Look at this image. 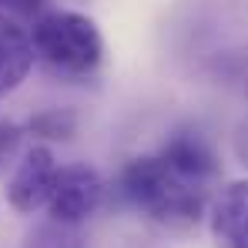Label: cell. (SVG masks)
<instances>
[{"mask_svg":"<svg viewBox=\"0 0 248 248\" xmlns=\"http://www.w3.org/2000/svg\"><path fill=\"white\" fill-rule=\"evenodd\" d=\"M118 191L138 215L161 228H195L208 208V185L181 174L174 165L155 155L131 158L118 174Z\"/></svg>","mask_w":248,"mask_h":248,"instance_id":"cell-1","label":"cell"},{"mask_svg":"<svg viewBox=\"0 0 248 248\" xmlns=\"http://www.w3.org/2000/svg\"><path fill=\"white\" fill-rule=\"evenodd\" d=\"M158 155L165 158L168 165H174L181 174L195 178V181H205L211 185V178L218 174V158H215V148L208 144V138L202 131H174L165 144L158 148Z\"/></svg>","mask_w":248,"mask_h":248,"instance_id":"cell-6","label":"cell"},{"mask_svg":"<svg viewBox=\"0 0 248 248\" xmlns=\"http://www.w3.org/2000/svg\"><path fill=\"white\" fill-rule=\"evenodd\" d=\"M27 131L44 141H67L78 134V114L71 108H44L27 121Z\"/></svg>","mask_w":248,"mask_h":248,"instance_id":"cell-8","label":"cell"},{"mask_svg":"<svg viewBox=\"0 0 248 248\" xmlns=\"http://www.w3.org/2000/svg\"><path fill=\"white\" fill-rule=\"evenodd\" d=\"M104 178L101 171L91 165H64L57 168V181H54V191H50V221L57 225H67V228H78L84 225L104 202Z\"/></svg>","mask_w":248,"mask_h":248,"instance_id":"cell-3","label":"cell"},{"mask_svg":"<svg viewBox=\"0 0 248 248\" xmlns=\"http://www.w3.org/2000/svg\"><path fill=\"white\" fill-rule=\"evenodd\" d=\"M31 67H34L31 34L10 17H0V97L27 81Z\"/></svg>","mask_w":248,"mask_h":248,"instance_id":"cell-7","label":"cell"},{"mask_svg":"<svg viewBox=\"0 0 248 248\" xmlns=\"http://www.w3.org/2000/svg\"><path fill=\"white\" fill-rule=\"evenodd\" d=\"M24 248H81V235L74 228H67V225L50 221V225H44L37 235H31Z\"/></svg>","mask_w":248,"mask_h":248,"instance_id":"cell-9","label":"cell"},{"mask_svg":"<svg viewBox=\"0 0 248 248\" xmlns=\"http://www.w3.org/2000/svg\"><path fill=\"white\" fill-rule=\"evenodd\" d=\"M232 148H235V158H238V165L248 168V118L238 127H235V138H232Z\"/></svg>","mask_w":248,"mask_h":248,"instance_id":"cell-11","label":"cell"},{"mask_svg":"<svg viewBox=\"0 0 248 248\" xmlns=\"http://www.w3.org/2000/svg\"><path fill=\"white\" fill-rule=\"evenodd\" d=\"M57 181V161L47 144H34L24 151L14 174L7 178V202L20 215H34L37 208H47L50 191Z\"/></svg>","mask_w":248,"mask_h":248,"instance_id":"cell-4","label":"cell"},{"mask_svg":"<svg viewBox=\"0 0 248 248\" xmlns=\"http://www.w3.org/2000/svg\"><path fill=\"white\" fill-rule=\"evenodd\" d=\"M20 138H24V127H20V124L0 118V161H7V158L20 148Z\"/></svg>","mask_w":248,"mask_h":248,"instance_id":"cell-10","label":"cell"},{"mask_svg":"<svg viewBox=\"0 0 248 248\" xmlns=\"http://www.w3.org/2000/svg\"><path fill=\"white\" fill-rule=\"evenodd\" d=\"M34 57L64 78H87L104 61L101 27L81 10H47L31 31Z\"/></svg>","mask_w":248,"mask_h":248,"instance_id":"cell-2","label":"cell"},{"mask_svg":"<svg viewBox=\"0 0 248 248\" xmlns=\"http://www.w3.org/2000/svg\"><path fill=\"white\" fill-rule=\"evenodd\" d=\"M215 248H248V178L228 181L208 208Z\"/></svg>","mask_w":248,"mask_h":248,"instance_id":"cell-5","label":"cell"}]
</instances>
